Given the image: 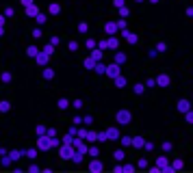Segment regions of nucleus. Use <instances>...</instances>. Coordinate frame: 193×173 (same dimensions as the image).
<instances>
[{"mask_svg": "<svg viewBox=\"0 0 193 173\" xmlns=\"http://www.w3.org/2000/svg\"><path fill=\"white\" fill-rule=\"evenodd\" d=\"M115 119H117V124L126 126V124H130V121H132V115H130V110H119V113L115 115Z\"/></svg>", "mask_w": 193, "mask_h": 173, "instance_id": "1", "label": "nucleus"}, {"mask_svg": "<svg viewBox=\"0 0 193 173\" xmlns=\"http://www.w3.org/2000/svg\"><path fill=\"white\" fill-rule=\"evenodd\" d=\"M52 147V143H50V136H43V134H39V138H37V149H50Z\"/></svg>", "mask_w": 193, "mask_h": 173, "instance_id": "2", "label": "nucleus"}, {"mask_svg": "<svg viewBox=\"0 0 193 173\" xmlns=\"http://www.w3.org/2000/svg\"><path fill=\"white\" fill-rule=\"evenodd\" d=\"M59 154H61V158H72L74 156V147H72V143H65L61 149H59Z\"/></svg>", "mask_w": 193, "mask_h": 173, "instance_id": "3", "label": "nucleus"}, {"mask_svg": "<svg viewBox=\"0 0 193 173\" xmlns=\"http://www.w3.org/2000/svg\"><path fill=\"white\" fill-rule=\"evenodd\" d=\"M104 74L106 76H111V78H115V76H119V65L117 63H113V65H109L106 69H104Z\"/></svg>", "mask_w": 193, "mask_h": 173, "instance_id": "4", "label": "nucleus"}, {"mask_svg": "<svg viewBox=\"0 0 193 173\" xmlns=\"http://www.w3.org/2000/svg\"><path fill=\"white\" fill-rule=\"evenodd\" d=\"M104 134H106V141H117V138H119V130H117V128H109Z\"/></svg>", "mask_w": 193, "mask_h": 173, "instance_id": "5", "label": "nucleus"}, {"mask_svg": "<svg viewBox=\"0 0 193 173\" xmlns=\"http://www.w3.org/2000/svg\"><path fill=\"white\" fill-rule=\"evenodd\" d=\"M102 169H104V165L100 162V160H96V158H93V160H91V165H89V171H93V173H100Z\"/></svg>", "mask_w": 193, "mask_h": 173, "instance_id": "6", "label": "nucleus"}, {"mask_svg": "<svg viewBox=\"0 0 193 173\" xmlns=\"http://www.w3.org/2000/svg\"><path fill=\"white\" fill-rule=\"evenodd\" d=\"M104 30H106V35H115L119 28H117V24H115V22H106V24H104Z\"/></svg>", "mask_w": 193, "mask_h": 173, "instance_id": "7", "label": "nucleus"}, {"mask_svg": "<svg viewBox=\"0 0 193 173\" xmlns=\"http://www.w3.org/2000/svg\"><path fill=\"white\" fill-rule=\"evenodd\" d=\"M122 35H124V39H126L128 43H137V41H139V37H137L135 32H130V30H124Z\"/></svg>", "mask_w": 193, "mask_h": 173, "instance_id": "8", "label": "nucleus"}, {"mask_svg": "<svg viewBox=\"0 0 193 173\" xmlns=\"http://www.w3.org/2000/svg\"><path fill=\"white\" fill-rule=\"evenodd\" d=\"M154 82H156L158 87H167V85H169V76L161 74V76H156V80H154Z\"/></svg>", "mask_w": 193, "mask_h": 173, "instance_id": "9", "label": "nucleus"}, {"mask_svg": "<svg viewBox=\"0 0 193 173\" xmlns=\"http://www.w3.org/2000/svg\"><path fill=\"white\" fill-rule=\"evenodd\" d=\"M35 59H37V63H39V65H46V63H48V54H46V52H37Z\"/></svg>", "mask_w": 193, "mask_h": 173, "instance_id": "10", "label": "nucleus"}, {"mask_svg": "<svg viewBox=\"0 0 193 173\" xmlns=\"http://www.w3.org/2000/svg\"><path fill=\"white\" fill-rule=\"evenodd\" d=\"M37 13H39V11H37V7H35V4H26V15H31V18H35Z\"/></svg>", "mask_w": 193, "mask_h": 173, "instance_id": "11", "label": "nucleus"}, {"mask_svg": "<svg viewBox=\"0 0 193 173\" xmlns=\"http://www.w3.org/2000/svg\"><path fill=\"white\" fill-rule=\"evenodd\" d=\"M178 110L180 113H187V110H189V102H187V100H180L178 102Z\"/></svg>", "mask_w": 193, "mask_h": 173, "instance_id": "12", "label": "nucleus"}, {"mask_svg": "<svg viewBox=\"0 0 193 173\" xmlns=\"http://www.w3.org/2000/svg\"><path fill=\"white\" fill-rule=\"evenodd\" d=\"M130 145H132V147H143V138H141V136H135Z\"/></svg>", "mask_w": 193, "mask_h": 173, "instance_id": "13", "label": "nucleus"}, {"mask_svg": "<svg viewBox=\"0 0 193 173\" xmlns=\"http://www.w3.org/2000/svg\"><path fill=\"white\" fill-rule=\"evenodd\" d=\"M37 52H39V50H37L35 46H28V48H26V54H28V56H37Z\"/></svg>", "mask_w": 193, "mask_h": 173, "instance_id": "14", "label": "nucleus"}, {"mask_svg": "<svg viewBox=\"0 0 193 173\" xmlns=\"http://www.w3.org/2000/svg\"><path fill=\"white\" fill-rule=\"evenodd\" d=\"M124 61H126V54H122V52H117V54H115V63H117V65H122Z\"/></svg>", "mask_w": 193, "mask_h": 173, "instance_id": "15", "label": "nucleus"}, {"mask_svg": "<svg viewBox=\"0 0 193 173\" xmlns=\"http://www.w3.org/2000/svg\"><path fill=\"white\" fill-rule=\"evenodd\" d=\"M93 69H96L98 74H104V69H106V67H104V65L100 63V61H96V65H93Z\"/></svg>", "mask_w": 193, "mask_h": 173, "instance_id": "16", "label": "nucleus"}, {"mask_svg": "<svg viewBox=\"0 0 193 173\" xmlns=\"http://www.w3.org/2000/svg\"><path fill=\"white\" fill-rule=\"evenodd\" d=\"M50 13H52V15H57V13H61V7H59V4H57V2H52V4H50Z\"/></svg>", "mask_w": 193, "mask_h": 173, "instance_id": "17", "label": "nucleus"}, {"mask_svg": "<svg viewBox=\"0 0 193 173\" xmlns=\"http://www.w3.org/2000/svg\"><path fill=\"white\" fill-rule=\"evenodd\" d=\"M113 80H115V85H117V87H124L126 85V78H122V76H115Z\"/></svg>", "mask_w": 193, "mask_h": 173, "instance_id": "18", "label": "nucleus"}, {"mask_svg": "<svg viewBox=\"0 0 193 173\" xmlns=\"http://www.w3.org/2000/svg\"><path fill=\"white\" fill-rule=\"evenodd\" d=\"M85 138H87V141H98V132H87Z\"/></svg>", "mask_w": 193, "mask_h": 173, "instance_id": "19", "label": "nucleus"}, {"mask_svg": "<svg viewBox=\"0 0 193 173\" xmlns=\"http://www.w3.org/2000/svg\"><path fill=\"white\" fill-rule=\"evenodd\" d=\"M117 43H119V41H117V39H115V37H111V39H109V41H106V46L115 50V48H117Z\"/></svg>", "mask_w": 193, "mask_h": 173, "instance_id": "20", "label": "nucleus"}, {"mask_svg": "<svg viewBox=\"0 0 193 173\" xmlns=\"http://www.w3.org/2000/svg\"><path fill=\"white\" fill-rule=\"evenodd\" d=\"M43 78H46V80H52V78H54V71L52 69H43Z\"/></svg>", "mask_w": 193, "mask_h": 173, "instance_id": "21", "label": "nucleus"}, {"mask_svg": "<svg viewBox=\"0 0 193 173\" xmlns=\"http://www.w3.org/2000/svg\"><path fill=\"white\" fill-rule=\"evenodd\" d=\"M91 59L93 61H100L102 59V52H100V50H93V52H91Z\"/></svg>", "mask_w": 193, "mask_h": 173, "instance_id": "22", "label": "nucleus"}, {"mask_svg": "<svg viewBox=\"0 0 193 173\" xmlns=\"http://www.w3.org/2000/svg\"><path fill=\"white\" fill-rule=\"evenodd\" d=\"M9 108H11V104H9V102H0V113H7Z\"/></svg>", "mask_w": 193, "mask_h": 173, "instance_id": "23", "label": "nucleus"}, {"mask_svg": "<svg viewBox=\"0 0 193 173\" xmlns=\"http://www.w3.org/2000/svg\"><path fill=\"white\" fill-rule=\"evenodd\" d=\"M35 18H37V24H46V15L43 13H37Z\"/></svg>", "mask_w": 193, "mask_h": 173, "instance_id": "24", "label": "nucleus"}, {"mask_svg": "<svg viewBox=\"0 0 193 173\" xmlns=\"http://www.w3.org/2000/svg\"><path fill=\"white\" fill-rule=\"evenodd\" d=\"M67 106H70V102H67V100H63V97L59 100V108H61V110H63V108H67Z\"/></svg>", "mask_w": 193, "mask_h": 173, "instance_id": "25", "label": "nucleus"}, {"mask_svg": "<svg viewBox=\"0 0 193 173\" xmlns=\"http://www.w3.org/2000/svg\"><path fill=\"white\" fill-rule=\"evenodd\" d=\"M9 158H11V160H20V158H22V154H20V152H11V154H9Z\"/></svg>", "mask_w": 193, "mask_h": 173, "instance_id": "26", "label": "nucleus"}, {"mask_svg": "<svg viewBox=\"0 0 193 173\" xmlns=\"http://www.w3.org/2000/svg\"><path fill=\"white\" fill-rule=\"evenodd\" d=\"M93 65H96V61H93V59H87V61H85V67L93 69Z\"/></svg>", "mask_w": 193, "mask_h": 173, "instance_id": "27", "label": "nucleus"}, {"mask_svg": "<svg viewBox=\"0 0 193 173\" xmlns=\"http://www.w3.org/2000/svg\"><path fill=\"white\" fill-rule=\"evenodd\" d=\"M78 30H80V32H87V30H89V26H87L85 22H80V24H78Z\"/></svg>", "mask_w": 193, "mask_h": 173, "instance_id": "28", "label": "nucleus"}, {"mask_svg": "<svg viewBox=\"0 0 193 173\" xmlns=\"http://www.w3.org/2000/svg\"><path fill=\"white\" fill-rule=\"evenodd\" d=\"M143 89H145V85H135V93L139 95V93H143Z\"/></svg>", "mask_w": 193, "mask_h": 173, "instance_id": "29", "label": "nucleus"}, {"mask_svg": "<svg viewBox=\"0 0 193 173\" xmlns=\"http://www.w3.org/2000/svg\"><path fill=\"white\" fill-rule=\"evenodd\" d=\"M130 143H132V138H130V136H124V138H122V145H124V147H128Z\"/></svg>", "mask_w": 193, "mask_h": 173, "instance_id": "30", "label": "nucleus"}, {"mask_svg": "<svg viewBox=\"0 0 193 173\" xmlns=\"http://www.w3.org/2000/svg\"><path fill=\"white\" fill-rule=\"evenodd\" d=\"M128 13H130V11L126 9V7H119V15H122V18H126V15H128Z\"/></svg>", "mask_w": 193, "mask_h": 173, "instance_id": "31", "label": "nucleus"}, {"mask_svg": "<svg viewBox=\"0 0 193 173\" xmlns=\"http://www.w3.org/2000/svg\"><path fill=\"white\" fill-rule=\"evenodd\" d=\"M26 156H28V158H37V149H28Z\"/></svg>", "mask_w": 193, "mask_h": 173, "instance_id": "32", "label": "nucleus"}, {"mask_svg": "<svg viewBox=\"0 0 193 173\" xmlns=\"http://www.w3.org/2000/svg\"><path fill=\"white\" fill-rule=\"evenodd\" d=\"M158 167H163V169H165V167H167V158H163V156H161V158H158Z\"/></svg>", "mask_w": 193, "mask_h": 173, "instance_id": "33", "label": "nucleus"}, {"mask_svg": "<svg viewBox=\"0 0 193 173\" xmlns=\"http://www.w3.org/2000/svg\"><path fill=\"white\" fill-rule=\"evenodd\" d=\"M2 82H11V74H9V71H4V74H2Z\"/></svg>", "mask_w": 193, "mask_h": 173, "instance_id": "34", "label": "nucleus"}, {"mask_svg": "<svg viewBox=\"0 0 193 173\" xmlns=\"http://www.w3.org/2000/svg\"><path fill=\"white\" fill-rule=\"evenodd\" d=\"M87 48L93 50V48H96V41H93V39H87Z\"/></svg>", "mask_w": 193, "mask_h": 173, "instance_id": "35", "label": "nucleus"}, {"mask_svg": "<svg viewBox=\"0 0 193 173\" xmlns=\"http://www.w3.org/2000/svg\"><path fill=\"white\" fill-rule=\"evenodd\" d=\"M43 52H46L48 56H50V54H52V43H50V46H46V48H43Z\"/></svg>", "mask_w": 193, "mask_h": 173, "instance_id": "36", "label": "nucleus"}, {"mask_svg": "<svg viewBox=\"0 0 193 173\" xmlns=\"http://www.w3.org/2000/svg\"><path fill=\"white\" fill-rule=\"evenodd\" d=\"M117 28H122V30L126 28V20H119V22H117Z\"/></svg>", "mask_w": 193, "mask_h": 173, "instance_id": "37", "label": "nucleus"}, {"mask_svg": "<svg viewBox=\"0 0 193 173\" xmlns=\"http://www.w3.org/2000/svg\"><path fill=\"white\" fill-rule=\"evenodd\" d=\"M33 37L39 39V37H41V30H39V28H35V30H33Z\"/></svg>", "mask_w": 193, "mask_h": 173, "instance_id": "38", "label": "nucleus"}, {"mask_svg": "<svg viewBox=\"0 0 193 173\" xmlns=\"http://www.w3.org/2000/svg\"><path fill=\"white\" fill-rule=\"evenodd\" d=\"M165 48H167L165 43H158V46H156V52H165Z\"/></svg>", "mask_w": 193, "mask_h": 173, "instance_id": "39", "label": "nucleus"}, {"mask_svg": "<svg viewBox=\"0 0 193 173\" xmlns=\"http://www.w3.org/2000/svg\"><path fill=\"white\" fill-rule=\"evenodd\" d=\"M124 171H126V173H132V171H135V167H132V165H126Z\"/></svg>", "mask_w": 193, "mask_h": 173, "instance_id": "40", "label": "nucleus"}, {"mask_svg": "<svg viewBox=\"0 0 193 173\" xmlns=\"http://www.w3.org/2000/svg\"><path fill=\"white\" fill-rule=\"evenodd\" d=\"M89 156H93V158H96V156H98V147H91V149H89Z\"/></svg>", "mask_w": 193, "mask_h": 173, "instance_id": "41", "label": "nucleus"}, {"mask_svg": "<svg viewBox=\"0 0 193 173\" xmlns=\"http://www.w3.org/2000/svg\"><path fill=\"white\" fill-rule=\"evenodd\" d=\"M37 134H46V128H43V126H37Z\"/></svg>", "mask_w": 193, "mask_h": 173, "instance_id": "42", "label": "nucleus"}, {"mask_svg": "<svg viewBox=\"0 0 193 173\" xmlns=\"http://www.w3.org/2000/svg\"><path fill=\"white\" fill-rule=\"evenodd\" d=\"M11 15H13V9H11V7H9L7 11H4V18H11Z\"/></svg>", "mask_w": 193, "mask_h": 173, "instance_id": "43", "label": "nucleus"}, {"mask_svg": "<svg viewBox=\"0 0 193 173\" xmlns=\"http://www.w3.org/2000/svg\"><path fill=\"white\" fill-rule=\"evenodd\" d=\"M115 158H117V160H122V158H124V152H122V149H119V152H115Z\"/></svg>", "mask_w": 193, "mask_h": 173, "instance_id": "44", "label": "nucleus"}, {"mask_svg": "<svg viewBox=\"0 0 193 173\" xmlns=\"http://www.w3.org/2000/svg\"><path fill=\"white\" fill-rule=\"evenodd\" d=\"M139 167H141V169H143V167H148V160H145V158H141V160H139Z\"/></svg>", "mask_w": 193, "mask_h": 173, "instance_id": "45", "label": "nucleus"}, {"mask_svg": "<svg viewBox=\"0 0 193 173\" xmlns=\"http://www.w3.org/2000/svg\"><path fill=\"white\" fill-rule=\"evenodd\" d=\"M115 7H117V9H119V7H124V0H115Z\"/></svg>", "mask_w": 193, "mask_h": 173, "instance_id": "46", "label": "nucleus"}, {"mask_svg": "<svg viewBox=\"0 0 193 173\" xmlns=\"http://www.w3.org/2000/svg\"><path fill=\"white\" fill-rule=\"evenodd\" d=\"M22 4H24V7L26 4H33V0H22Z\"/></svg>", "mask_w": 193, "mask_h": 173, "instance_id": "47", "label": "nucleus"}, {"mask_svg": "<svg viewBox=\"0 0 193 173\" xmlns=\"http://www.w3.org/2000/svg\"><path fill=\"white\" fill-rule=\"evenodd\" d=\"M4 24V15H0V26H2Z\"/></svg>", "mask_w": 193, "mask_h": 173, "instance_id": "48", "label": "nucleus"}, {"mask_svg": "<svg viewBox=\"0 0 193 173\" xmlns=\"http://www.w3.org/2000/svg\"><path fill=\"white\" fill-rule=\"evenodd\" d=\"M150 2H158V0H150Z\"/></svg>", "mask_w": 193, "mask_h": 173, "instance_id": "49", "label": "nucleus"}, {"mask_svg": "<svg viewBox=\"0 0 193 173\" xmlns=\"http://www.w3.org/2000/svg\"><path fill=\"white\" fill-rule=\"evenodd\" d=\"M139 2H141V0H139Z\"/></svg>", "mask_w": 193, "mask_h": 173, "instance_id": "50", "label": "nucleus"}]
</instances>
